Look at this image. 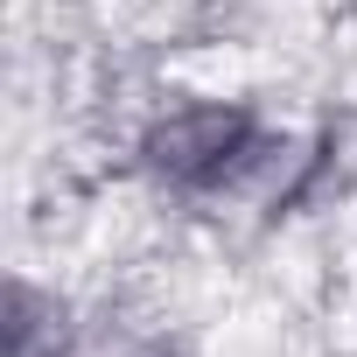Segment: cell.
Returning <instances> with one entry per match:
<instances>
[{"label":"cell","instance_id":"1","mask_svg":"<svg viewBox=\"0 0 357 357\" xmlns=\"http://www.w3.org/2000/svg\"><path fill=\"white\" fill-rule=\"evenodd\" d=\"M259 147L252 119L245 112H225V105H204V112H175L168 126H154L147 140V161L168 175L175 190H218L245 168V154Z\"/></svg>","mask_w":357,"mask_h":357}]
</instances>
